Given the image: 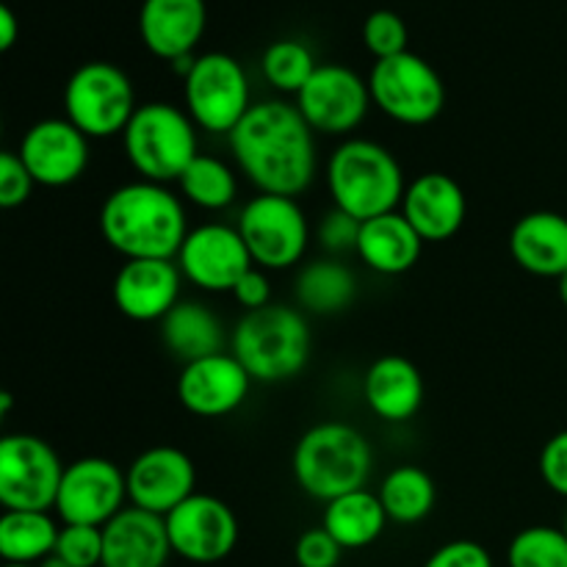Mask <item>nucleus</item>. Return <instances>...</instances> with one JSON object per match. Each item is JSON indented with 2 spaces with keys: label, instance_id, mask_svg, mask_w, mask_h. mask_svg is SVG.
<instances>
[{
  "label": "nucleus",
  "instance_id": "aec40b11",
  "mask_svg": "<svg viewBox=\"0 0 567 567\" xmlns=\"http://www.w3.org/2000/svg\"><path fill=\"white\" fill-rule=\"evenodd\" d=\"M402 214L424 241H449L463 230L468 199L452 175L424 172L404 192Z\"/></svg>",
  "mask_w": 567,
  "mask_h": 567
},
{
  "label": "nucleus",
  "instance_id": "bb28decb",
  "mask_svg": "<svg viewBox=\"0 0 567 567\" xmlns=\"http://www.w3.org/2000/svg\"><path fill=\"white\" fill-rule=\"evenodd\" d=\"M385 524L388 513L380 496L365 487L327 504L324 518H321V526L336 537L343 551H360V548L374 546L385 532Z\"/></svg>",
  "mask_w": 567,
  "mask_h": 567
},
{
  "label": "nucleus",
  "instance_id": "b1692460",
  "mask_svg": "<svg viewBox=\"0 0 567 567\" xmlns=\"http://www.w3.org/2000/svg\"><path fill=\"white\" fill-rule=\"evenodd\" d=\"M509 255L535 277H563L567 271V216L532 210L509 230Z\"/></svg>",
  "mask_w": 567,
  "mask_h": 567
},
{
  "label": "nucleus",
  "instance_id": "f704fd0d",
  "mask_svg": "<svg viewBox=\"0 0 567 567\" xmlns=\"http://www.w3.org/2000/svg\"><path fill=\"white\" fill-rule=\"evenodd\" d=\"M53 554L72 567H103V529L100 526L64 524Z\"/></svg>",
  "mask_w": 567,
  "mask_h": 567
},
{
  "label": "nucleus",
  "instance_id": "5701e85b",
  "mask_svg": "<svg viewBox=\"0 0 567 567\" xmlns=\"http://www.w3.org/2000/svg\"><path fill=\"white\" fill-rule=\"evenodd\" d=\"M363 399L377 419L388 424H404L424 404V377L413 360L402 354H385L365 371Z\"/></svg>",
  "mask_w": 567,
  "mask_h": 567
},
{
  "label": "nucleus",
  "instance_id": "a211bd4d",
  "mask_svg": "<svg viewBox=\"0 0 567 567\" xmlns=\"http://www.w3.org/2000/svg\"><path fill=\"white\" fill-rule=\"evenodd\" d=\"M252 377L247 374L236 354H210L183 365L177 377V399L183 410L197 419H221L247 402Z\"/></svg>",
  "mask_w": 567,
  "mask_h": 567
},
{
  "label": "nucleus",
  "instance_id": "f257e3e1",
  "mask_svg": "<svg viewBox=\"0 0 567 567\" xmlns=\"http://www.w3.org/2000/svg\"><path fill=\"white\" fill-rule=\"evenodd\" d=\"M238 169L260 194L297 199L316 177L313 127L297 105L255 103L227 136Z\"/></svg>",
  "mask_w": 567,
  "mask_h": 567
},
{
  "label": "nucleus",
  "instance_id": "a19ab883",
  "mask_svg": "<svg viewBox=\"0 0 567 567\" xmlns=\"http://www.w3.org/2000/svg\"><path fill=\"white\" fill-rule=\"evenodd\" d=\"M230 293L247 313L249 310H260L266 308V305H271V282L269 277H266V271L258 269V266H252V269L233 286Z\"/></svg>",
  "mask_w": 567,
  "mask_h": 567
},
{
  "label": "nucleus",
  "instance_id": "6ab92c4d",
  "mask_svg": "<svg viewBox=\"0 0 567 567\" xmlns=\"http://www.w3.org/2000/svg\"><path fill=\"white\" fill-rule=\"evenodd\" d=\"M181 266L175 260H127L114 277V305L131 321H161L181 302Z\"/></svg>",
  "mask_w": 567,
  "mask_h": 567
},
{
  "label": "nucleus",
  "instance_id": "0eeeda50",
  "mask_svg": "<svg viewBox=\"0 0 567 567\" xmlns=\"http://www.w3.org/2000/svg\"><path fill=\"white\" fill-rule=\"evenodd\" d=\"M136 109L133 81L111 61L81 64L64 86L66 120L86 138L122 136Z\"/></svg>",
  "mask_w": 567,
  "mask_h": 567
},
{
  "label": "nucleus",
  "instance_id": "20e7f679",
  "mask_svg": "<svg viewBox=\"0 0 567 567\" xmlns=\"http://www.w3.org/2000/svg\"><path fill=\"white\" fill-rule=\"evenodd\" d=\"M327 186L336 208L358 221L393 214L402 208L408 192L396 155L371 138H347L338 144L327 164Z\"/></svg>",
  "mask_w": 567,
  "mask_h": 567
},
{
  "label": "nucleus",
  "instance_id": "e433bc0d",
  "mask_svg": "<svg viewBox=\"0 0 567 567\" xmlns=\"http://www.w3.org/2000/svg\"><path fill=\"white\" fill-rule=\"evenodd\" d=\"M343 548L338 546L336 537L319 526V529H308L299 535L293 557H297L299 567H338L341 563Z\"/></svg>",
  "mask_w": 567,
  "mask_h": 567
},
{
  "label": "nucleus",
  "instance_id": "c85d7f7f",
  "mask_svg": "<svg viewBox=\"0 0 567 567\" xmlns=\"http://www.w3.org/2000/svg\"><path fill=\"white\" fill-rule=\"evenodd\" d=\"M59 526L48 513H11L0 518V557L6 565H39L55 551Z\"/></svg>",
  "mask_w": 567,
  "mask_h": 567
},
{
  "label": "nucleus",
  "instance_id": "79ce46f5",
  "mask_svg": "<svg viewBox=\"0 0 567 567\" xmlns=\"http://www.w3.org/2000/svg\"><path fill=\"white\" fill-rule=\"evenodd\" d=\"M17 37H20V20L11 6H0V50L14 48Z\"/></svg>",
  "mask_w": 567,
  "mask_h": 567
},
{
  "label": "nucleus",
  "instance_id": "4be33fe9",
  "mask_svg": "<svg viewBox=\"0 0 567 567\" xmlns=\"http://www.w3.org/2000/svg\"><path fill=\"white\" fill-rule=\"evenodd\" d=\"M172 543L166 518L125 507L103 526V567H164Z\"/></svg>",
  "mask_w": 567,
  "mask_h": 567
},
{
  "label": "nucleus",
  "instance_id": "39448f33",
  "mask_svg": "<svg viewBox=\"0 0 567 567\" xmlns=\"http://www.w3.org/2000/svg\"><path fill=\"white\" fill-rule=\"evenodd\" d=\"M230 347L252 382H286L302 374L313 338L308 319L297 308L271 302L241 316Z\"/></svg>",
  "mask_w": 567,
  "mask_h": 567
},
{
  "label": "nucleus",
  "instance_id": "ea45409f",
  "mask_svg": "<svg viewBox=\"0 0 567 567\" xmlns=\"http://www.w3.org/2000/svg\"><path fill=\"white\" fill-rule=\"evenodd\" d=\"M540 476L557 496L567 498V430L557 432L540 452Z\"/></svg>",
  "mask_w": 567,
  "mask_h": 567
},
{
  "label": "nucleus",
  "instance_id": "412c9836",
  "mask_svg": "<svg viewBox=\"0 0 567 567\" xmlns=\"http://www.w3.org/2000/svg\"><path fill=\"white\" fill-rule=\"evenodd\" d=\"M208 25L205 0H144L138 33L144 48L164 61L192 55Z\"/></svg>",
  "mask_w": 567,
  "mask_h": 567
},
{
  "label": "nucleus",
  "instance_id": "f3484780",
  "mask_svg": "<svg viewBox=\"0 0 567 567\" xmlns=\"http://www.w3.org/2000/svg\"><path fill=\"white\" fill-rule=\"evenodd\" d=\"M89 142L70 120H39L22 136L17 155L37 186L61 188L75 183L89 166Z\"/></svg>",
  "mask_w": 567,
  "mask_h": 567
},
{
  "label": "nucleus",
  "instance_id": "c03bdc74",
  "mask_svg": "<svg viewBox=\"0 0 567 567\" xmlns=\"http://www.w3.org/2000/svg\"><path fill=\"white\" fill-rule=\"evenodd\" d=\"M39 567H72V565L64 563V559H61V557H55V554H50V557L44 559V563H39Z\"/></svg>",
  "mask_w": 567,
  "mask_h": 567
},
{
  "label": "nucleus",
  "instance_id": "4c0bfd02",
  "mask_svg": "<svg viewBox=\"0 0 567 567\" xmlns=\"http://www.w3.org/2000/svg\"><path fill=\"white\" fill-rule=\"evenodd\" d=\"M360 225H363V221H358L354 216H349L347 210L332 208L319 225V244L332 255L358 252Z\"/></svg>",
  "mask_w": 567,
  "mask_h": 567
},
{
  "label": "nucleus",
  "instance_id": "a18cd8bd",
  "mask_svg": "<svg viewBox=\"0 0 567 567\" xmlns=\"http://www.w3.org/2000/svg\"><path fill=\"white\" fill-rule=\"evenodd\" d=\"M557 291H559V299H563V305L567 308V271L557 280Z\"/></svg>",
  "mask_w": 567,
  "mask_h": 567
},
{
  "label": "nucleus",
  "instance_id": "423d86ee",
  "mask_svg": "<svg viewBox=\"0 0 567 567\" xmlns=\"http://www.w3.org/2000/svg\"><path fill=\"white\" fill-rule=\"evenodd\" d=\"M122 147L142 181L166 183L181 181L186 166L199 155L197 125L172 103L138 105L133 120L122 133Z\"/></svg>",
  "mask_w": 567,
  "mask_h": 567
},
{
  "label": "nucleus",
  "instance_id": "49530a36",
  "mask_svg": "<svg viewBox=\"0 0 567 567\" xmlns=\"http://www.w3.org/2000/svg\"><path fill=\"white\" fill-rule=\"evenodd\" d=\"M3 567H39V565H3Z\"/></svg>",
  "mask_w": 567,
  "mask_h": 567
},
{
  "label": "nucleus",
  "instance_id": "2eb2a0df",
  "mask_svg": "<svg viewBox=\"0 0 567 567\" xmlns=\"http://www.w3.org/2000/svg\"><path fill=\"white\" fill-rule=\"evenodd\" d=\"M175 264L181 266L183 280L210 293H230L233 286L255 266L238 227L219 221L188 230Z\"/></svg>",
  "mask_w": 567,
  "mask_h": 567
},
{
  "label": "nucleus",
  "instance_id": "a878e982",
  "mask_svg": "<svg viewBox=\"0 0 567 567\" xmlns=\"http://www.w3.org/2000/svg\"><path fill=\"white\" fill-rule=\"evenodd\" d=\"M161 341L186 365L219 354L221 343H225V330H221L219 316L208 305L177 302L161 319Z\"/></svg>",
  "mask_w": 567,
  "mask_h": 567
},
{
  "label": "nucleus",
  "instance_id": "393cba45",
  "mask_svg": "<svg viewBox=\"0 0 567 567\" xmlns=\"http://www.w3.org/2000/svg\"><path fill=\"white\" fill-rule=\"evenodd\" d=\"M421 252H424V238L404 219L402 210L382 214L360 225L358 258L377 275H404L419 264Z\"/></svg>",
  "mask_w": 567,
  "mask_h": 567
},
{
  "label": "nucleus",
  "instance_id": "ddd939ff",
  "mask_svg": "<svg viewBox=\"0 0 567 567\" xmlns=\"http://www.w3.org/2000/svg\"><path fill=\"white\" fill-rule=\"evenodd\" d=\"M172 551L194 565L221 563L238 543V518L221 498L194 493L166 515Z\"/></svg>",
  "mask_w": 567,
  "mask_h": 567
},
{
  "label": "nucleus",
  "instance_id": "c9c22d12",
  "mask_svg": "<svg viewBox=\"0 0 567 567\" xmlns=\"http://www.w3.org/2000/svg\"><path fill=\"white\" fill-rule=\"evenodd\" d=\"M33 177L25 169L22 158L11 150L0 153V205L3 208H20L22 203H28L33 192Z\"/></svg>",
  "mask_w": 567,
  "mask_h": 567
},
{
  "label": "nucleus",
  "instance_id": "dca6fc26",
  "mask_svg": "<svg viewBox=\"0 0 567 567\" xmlns=\"http://www.w3.org/2000/svg\"><path fill=\"white\" fill-rule=\"evenodd\" d=\"M125 480L131 507L147 509L161 518L197 493V468L177 446H153L142 452L125 471Z\"/></svg>",
  "mask_w": 567,
  "mask_h": 567
},
{
  "label": "nucleus",
  "instance_id": "f03ea898",
  "mask_svg": "<svg viewBox=\"0 0 567 567\" xmlns=\"http://www.w3.org/2000/svg\"><path fill=\"white\" fill-rule=\"evenodd\" d=\"M105 244L127 260H175L188 236L183 203L161 183L114 188L100 208Z\"/></svg>",
  "mask_w": 567,
  "mask_h": 567
},
{
  "label": "nucleus",
  "instance_id": "9b49d317",
  "mask_svg": "<svg viewBox=\"0 0 567 567\" xmlns=\"http://www.w3.org/2000/svg\"><path fill=\"white\" fill-rule=\"evenodd\" d=\"M64 468L48 441L6 435L0 441V504L11 513H48L55 507Z\"/></svg>",
  "mask_w": 567,
  "mask_h": 567
},
{
  "label": "nucleus",
  "instance_id": "1a4fd4ad",
  "mask_svg": "<svg viewBox=\"0 0 567 567\" xmlns=\"http://www.w3.org/2000/svg\"><path fill=\"white\" fill-rule=\"evenodd\" d=\"M236 227L252 264L264 271L291 269L308 252V216L293 197L258 194L244 205Z\"/></svg>",
  "mask_w": 567,
  "mask_h": 567
},
{
  "label": "nucleus",
  "instance_id": "9d476101",
  "mask_svg": "<svg viewBox=\"0 0 567 567\" xmlns=\"http://www.w3.org/2000/svg\"><path fill=\"white\" fill-rule=\"evenodd\" d=\"M183 97L194 125L225 136L252 109L247 72L227 53L197 55L192 72L183 78Z\"/></svg>",
  "mask_w": 567,
  "mask_h": 567
},
{
  "label": "nucleus",
  "instance_id": "f8f14e48",
  "mask_svg": "<svg viewBox=\"0 0 567 567\" xmlns=\"http://www.w3.org/2000/svg\"><path fill=\"white\" fill-rule=\"evenodd\" d=\"M293 105L313 127V133L349 136L369 114L371 89L369 81H363L349 66L319 64Z\"/></svg>",
  "mask_w": 567,
  "mask_h": 567
},
{
  "label": "nucleus",
  "instance_id": "473e14b6",
  "mask_svg": "<svg viewBox=\"0 0 567 567\" xmlns=\"http://www.w3.org/2000/svg\"><path fill=\"white\" fill-rule=\"evenodd\" d=\"M509 567H567V535L554 526H529L507 548Z\"/></svg>",
  "mask_w": 567,
  "mask_h": 567
},
{
  "label": "nucleus",
  "instance_id": "de8ad7c7",
  "mask_svg": "<svg viewBox=\"0 0 567 567\" xmlns=\"http://www.w3.org/2000/svg\"><path fill=\"white\" fill-rule=\"evenodd\" d=\"M563 532L567 535V515H565V524H563Z\"/></svg>",
  "mask_w": 567,
  "mask_h": 567
},
{
  "label": "nucleus",
  "instance_id": "cd10ccee",
  "mask_svg": "<svg viewBox=\"0 0 567 567\" xmlns=\"http://www.w3.org/2000/svg\"><path fill=\"white\" fill-rule=\"evenodd\" d=\"M297 302L313 316L343 313L358 297V277L347 264L324 258L305 266L297 277Z\"/></svg>",
  "mask_w": 567,
  "mask_h": 567
},
{
  "label": "nucleus",
  "instance_id": "4468645a",
  "mask_svg": "<svg viewBox=\"0 0 567 567\" xmlns=\"http://www.w3.org/2000/svg\"><path fill=\"white\" fill-rule=\"evenodd\" d=\"M127 498V480L111 460L81 457L64 468L55 515L64 524L100 526L103 529L114 515H120Z\"/></svg>",
  "mask_w": 567,
  "mask_h": 567
},
{
  "label": "nucleus",
  "instance_id": "7c9ffc66",
  "mask_svg": "<svg viewBox=\"0 0 567 567\" xmlns=\"http://www.w3.org/2000/svg\"><path fill=\"white\" fill-rule=\"evenodd\" d=\"M181 194L192 205L205 210H221L233 205L238 194V181L230 166L216 155L199 153L177 181Z\"/></svg>",
  "mask_w": 567,
  "mask_h": 567
},
{
  "label": "nucleus",
  "instance_id": "72a5a7b5",
  "mask_svg": "<svg viewBox=\"0 0 567 567\" xmlns=\"http://www.w3.org/2000/svg\"><path fill=\"white\" fill-rule=\"evenodd\" d=\"M408 25L391 9H377L363 22V44L377 61L408 53Z\"/></svg>",
  "mask_w": 567,
  "mask_h": 567
},
{
  "label": "nucleus",
  "instance_id": "37998d69",
  "mask_svg": "<svg viewBox=\"0 0 567 567\" xmlns=\"http://www.w3.org/2000/svg\"><path fill=\"white\" fill-rule=\"evenodd\" d=\"M11 408H14V396H11L9 391L0 393V415H3V419L11 413Z\"/></svg>",
  "mask_w": 567,
  "mask_h": 567
},
{
  "label": "nucleus",
  "instance_id": "7ed1b4c3",
  "mask_svg": "<svg viewBox=\"0 0 567 567\" xmlns=\"http://www.w3.org/2000/svg\"><path fill=\"white\" fill-rule=\"evenodd\" d=\"M374 465L369 437L341 421H324L305 432L293 449V480L316 502H336L363 491Z\"/></svg>",
  "mask_w": 567,
  "mask_h": 567
},
{
  "label": "nucleus",
  "instance_id": "58836bf2",
  "mask_svg": "<svg viewBox=\"0 0 567 567\" xmlns=\"http://www.w3.org/2000/svg\"><path fill=\"white\" fill-rule=\"evenodd\" d=\"M424 567H493V557L482 543L452 540L437 548Z\"/></svg>",
  "mask_w": 567,
  "mask_h": 567
},
{
  "label": "nucleus",
  "instance_id": "c756f323",
  "mask_svg": "<svg viewBox=\"0 0 567 567\" xmlns=\"http://www.w3.org/2000/svg\"><path fill=\"white\" fill-rule=\"evenodd\" d=\"M380 502L385 507L388 520L402 526H413L424 520L435 509V482L419 465H399L382 480Z\"/></svg>",
  "mask_w": 567,
  "mask_h": 567
},
{
  "label": "nucleus",
  "instance_id": "6e6552de",
  "mask_svg": "<svg viewBox=\"0 0 567 567\" xmlns=\"http://www.w3.org/2000/svg\"><path fill=\"white\" fill-rule=\"evenodd\" d=\"M371 103L393 122L430 125L446 109V83L441 72L415 53H399L377 61L369 75Z\"/></svg>",
  "mask_w": 567,
  "mask_h": 567
},
{
  "label": "nucleus",
  "instance_id": "2f4dec72",
  "mask_svg": "<svg viewBox=\"0 0 567 567\" xmlns=\"http://www.w3.org/2000/svg\"><path fill=\"white\" fill-rule=\"evenodd\" d=\"M316 66L319 64L313 59V50L305 42H297V39H277V42L266 48L264 59H260V70H264L266 81L277 92L293 94V97L302 92V86L310 81Z\"/></svg>",
  "mask_w": 567,
  "mask_h": 567
}]
</instances>
